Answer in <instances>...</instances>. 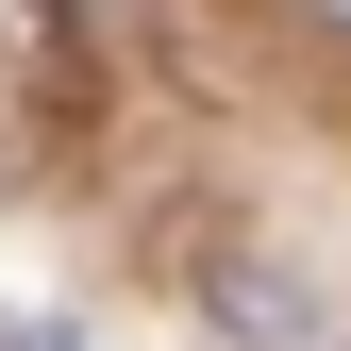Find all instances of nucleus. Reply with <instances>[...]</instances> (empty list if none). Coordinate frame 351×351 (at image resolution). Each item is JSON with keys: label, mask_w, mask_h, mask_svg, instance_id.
Masks as SVG:
<instances>
[{"label": "nucleus", "mask_w": 351, "mask_h": 351, "mask_svg": "<svg viewBox=\"0 0 351 351\" xmlns=\"http://www.w3.org/2000/svg\"><path fill=\"white\" fill-rule=\"evenodd\" d=\"M34 351H51V335H34Z\"/></svg>", "instance_id": "obj_4"}, {"label": "nucleus", "mask_w": 351, "mask_h": 351, "mask_svg": "<svg viewBox=\"0 0 351 351\" xmlns=\"http://www.w3.org/2000/svg\"><path fill=\"white\" fill-rule=\"evenodd\" d=\"M318 17H335V34H351V0H318Z\"/></svg>", "instance_id": "obj_3"}, {"label": "nucleus", "mask_w": 351, "mask_h": 351, "mask_svg": "<svg viewBox=\"0 0 351 351\" xmlns=\"http://www.w3.org/2000/svg\"><path fill=\"white\" fill-rule=\"evenodd\" d=\"M84 17H151V0H84Z\"/></svg>", "instance_id": "obj_2"}, {"label": "nucleus", "mask_w": 351, "mask_h": 351, "mask_svg": "<svg viewBox=\"0 0 351 351\" xmlns=\"http://www.w3.org/2000/svg\"><path fill=\"white\" fill-rule=\"evenodd\" d=\"M217 318H234V335H318V301H301L285 268H234V285H217Z\"/></svg>", "instance_id": "obj_1"}]
</instances>
